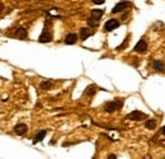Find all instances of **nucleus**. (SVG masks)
<instances>
[{"label":"nucleus","mask_w":165,"mask_h":159,"mask_svg":"<svg viewBox=\"0 0 165 159\" xmlns=\"http://www.w3.org/2000/svg\"><path fill=\"white\" fill-rule=\"evenodd\" d=\"M14 37L15 38H19V40H26L28 37V32L26 28H17L15 30V33H14Z\"/></svg>","instance_id":"nucleus-8"},{"label":"nucleus","mask_w":165,"mask_h":159,"mask_svg":"<svg viewBox=\"0 0 165 159\" xmlns=\"http://www.w3.org/2000/svg\"><path fill=\"white\" fill-rule=\"evenodd\" d=\"M28 131V126L26 125V124H17L15 125V127H14V132H15L18 136H23L26 132Z\"/></svg>","instance_id":"nucleus-7"},{"label":"nucleus","mask_w":165,"mask_h":159,"mask_svg":"<svg viewBox=\"0 0 165 159\" xmlns=\"http://www.w3.org/2000/svg\"><path fill=\"white\" fill-rule=\"evenodd\" d=\"M4 10V5L2 4V3H0V12H3Z\"/></svg>","instance_id":"nucleus-20"},{"label":"nucleus","mask_w":165,"mask_h":159,"mask_svg":"<svg viewBox=\"0 0 165 159\" xmlns=\"http://www.w3.org/2000/svg\"><path fill=\"white\" fill-rule=\"evenodd\" d=\"M164 159H165V157H164Z\"/></svg>","instance_id":"nucleus-22"},{"label":"nucleus","mask_w":165,"mask_h":159,"mask_svg":"<svg viewBox=\"0 0 165 159\" xmlns=\"http://www.w3.org/2000/svg\"><path fill=\"white\" fill-rule=\"evenodd\" d=\"M130 6H131V3H130V2H119L118 4H116V5L113 6L112 13H113V14H116V13H121V12L126 10L127 8H130Z\"/></svg>","instance_id":"nucleus-4"},{"label":"nucleus","mask_w":165,"mask_h":159,"mask_svg":"<svg viewBox=\"0 0 165 159\" xmlns=\"http://www.w3.org/2000/svg\"><path fill=\"white\" fill-rule=\"evenodd\" d=\"M122 106H123V99L117 98V99H114L113 102H108V103H107L105 107H104V111L108 112V113H113L116 110L122 108Z\"/></svg>","instance_id":"nucleus-1"},{"label":"nucleus","mask_w":165,"mask_h":159,"mask_svg":"<svg viewBox=\"0 0 165 159\" xmlns=\"http://www.w3.org/2000/svg\"><path fill=\"white\" fill-rule=\"evenodd\" d=\"M93 3L97 4V5H100V4H103V3H104V0H93Z\"/></svg>","instance_id":"nucleus-18"},{"label":"nucleus","mask_w":165,"mask_h":159,"mask_svg":"<svg viewBox=\"0 0 165 159\" xmlns=\"http://www.w3.org/2000/svg\"><path fill=\"white\" fill-rule=\"evenodd\" d=\"M52 85H53V84H52L51 80H43V82L41 83V88H42V89H51Z\"/></svg>","instance_id":"nucleus-17"},{"label":"nucleus","mask_w":165,"mask_h":159,"mask_svg":"<svg viewBox=\"0 0 165 159\" xmlns=\"http://www.w3.org/2000/svg\"><path fill=\"white\" fill-rule=\"evenodd\" d=\"M104 14V10H102V9H93L91 10V17H95V18H100Z\"/></svg>","instance_id":"nucleus-16"},{"label":"nucleus","mask_w":165,"mask_h":159,"mask_svg":"<svg viewBox=\"0 0 165 159\" xmlns=\"http://www.w3.org/2000/svg\"><path fill=\"white\" fill-rule=\"evenodd\" d=\"M153 69H154L155 71H163V70L165 69V65H164V62L160 61V60H155V61L153 62Z\"/></svg>","instance_id":"nucleus-12"},{"label":"nucleus","mask_w":165,"mask_h":159,"mask_svg":"<svg viewBox=\"0 0 165 159\" xmlns=\"http://www.w3.org/2000/svg\"><path fill=\"white\" fill-rule=\"evenodd\" d=\"M76 41H77V34L76 33H69L65 37V41L64 42H65L66 45H75Z\"/></svg>","instance_id":"nucleus-9"},{"label":"nucleus","mask_w":165,"mask_h":159,"mask_svg":"<svg viewBox=\"0 0 165 159\" xmlns=\"http://www.w3.org/2000/svg\"><path fill=\"white\" fill-rule=\"evenodd\" d=\"M145 127L149 129V130L156 129V121H155V120H147V121L145 122Z\"/></svg>","instance_id":"nucleus-15"},{"label":"nucleus","mask_w":165,"mask_h":159,"mask_svg":"<svg viewBox=\"0 0 165 159\" xmlns=\"http://www.w3.org/2000/svg\"><path fill=\"white\" fill-rule=\"evenodd\" d=\"M133 51L137 52V54H146V52H147V42L143 40V38L140 40L137 43H136Z\"/></svg>","instance_id":"nucleus-3"},{"label":"nucleus","mask_w":165,"mask_h":159,"mask_svg":"<svg viewBox=\"0 0 165 159\" xmlns=\"http://www.w3.org/2000/svg\"><path fill=\"white\" fill-rule=\"evenodd\" d=\"M108 159H117V155H116V154H109V155H108Z\"/></svg>","instance_id":"nucleus-19"},{"label":"nucleus","mask_w":165,"mask_h":159,"mask_svg":"<svg viewBox=\"0 0 165 159\" xmlns=\"http://www.w3.org/2000/svg\"><path fill=\"white\" fill-rule=\"evenodd\" d=\"M161 132H163V134H164V136H165V126L161 129Z\"/></svg>","instance_id":"nucleus-21"},{"label":"nucleus","mask_w":165,"mask_h":159,"mask_svg":"<svg viewBox=\"0 0 165 159\" xmlns=\"http://www.w3.org/2000/svg\"><path fill=\"white\" fill-rule=\"evenodd\" d=\"M46 134H47V131H46V130H40V131L37 132V135H36V138L33 139V144H37V143L42 141V140L45 139Z\"/></svg>","instance_id":"nucleus-10"},{"label":"nucleus","mask_w":165,"mask_h":159,"mask_svg":"<svg viewBox=\"0 0 165 159\" xmlns=\"http://www.w3.org/2000/svg\"><path fill=\"white\" fill-rule=\"evenodd\" d=\"M95 93H97L95 87H94V85H89L88 88L85 89V93H84V94H85V96H94Z\"/></svg>","instance_id":"nucleus-14"},{"label":"nucleus","mask_w":165,"mask_h":159,"mask_svg":"<svg viewBox=\"0 0 165 159\" xmlns=\"http://www.w3.org/2000/svg\"><path fill=\"white\" fill-rule=\"evenodd\" d=\"M87 22H88V26H89V27H91V28H95V27L99 24V19H98V18H95V17H91V16L88 18V20H87Z\"/></svg>","instance_id":"nucleus-13"},{"label":"nucleus","mask_w":165,"mask_h":159,"mask_svg":"<svg viewBox=\"0 0 165 159\" xmlns=\"http://www.w3.org/2000/svg\"><path fill=\"white\" fill-rule=\"evenodd\" d=\"M79 33H80V38L84 41V40H87L88 37H90V36L93 34V32L89 30V28H81L80 31H79Z\"/></svg>","instance_id":"nucleus-11"},{"label":"nucleus","mask_w":165,"mask_h":159,"mask_svg":"<svg viewBox=\"0 0 165 159\" xmlns=\"http://www.w3.org/2000/svg\"><path fill=\"white\" fill-rule=\"evenodd\" d=\"M38 41L41 43H46V42H51L52 41V33L48 31V28H46V27L43 28V32L41 33Z\"/></svg>","instance_id":"nucleus-6"},{"label":"nucleus","mask_w":165,"mask_h":159,"mask_svg":"<svg viewBox=\"0 0 165 159\" xmlns=\"http://www.w3.org/2000/svg\"><path fill=\"white\" fill-rule=\"evenodd\" d=\"M146 117H147V115L141 112V111H133V112L127 115V118L128 120H132V121H140V120H143V118H146Z\"/></svg>","instance_id":"nucleus-5"},{"label":"nucleus","mask_w":165,"mask_h":159,"mask_svg":"<svg viewBox=\"0 0 165 159\" xmlns=\"http://www.w3.org/2000/svg\"><path fill=\"white\" fill-rule=\"evenodd\" d=\"M119 20L118 19H114V18H112V19H108L105 22V24H104V27H103V30H104V32H112V31H114L116 28H118L119 27Z\"/></svg>","instance_id":"nucleus-2"}]
</instances>
